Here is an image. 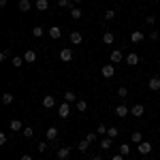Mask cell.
<instances>
[{
	"label": "cell",
	"mask_w": 160,
	"mask_h": 160,
	"mask_svg": "<svg viewBox=\"0 0 160 160\" xmlns=\"http://www.w3.org/2000/svg\"><path fill=\"white\" fill-rule=\"evenodd\" d=\"M43 34H45V28H41V26H34V28H32V37H43Z\"/></svg>",
	"instance_id": "cell-26"
},
{
	"label": "cell",
	"mask_w": 160,
	"mask_h": 160,
	"mask_svg": "<svg viewBox=\"0 0 160 160\" xmlns=\"http://www.w3.org/2000/svg\"><path fill=\"white\" fill-rule=\"evenodd\" d=\"M49 9V0H37V11H47Z\"/></svg>",
	"instance_id": "cell-22"
},
{
	"label": "cell",
	"mask_w": 160,
	"mask_h": 160,
	"mask_svg": "<svg viewBox=\"0 0 160 160\" xmlns=\"http://www.w3.org/2000/svg\"><path fill=\"white\" fill-rule=\"evenodd\" d=\"M7 58H9V49H4L0 53V62H7Z\"/></svg>",
	"instance_id": "cell-40"
},
{
	"label": "cell",
	"mask_w": 160,
	"mask_h": 160,
	"mask_svg": "<svg viewBox=\"0 0 160 160\" xmlns=\"http://www.w3.org/2000/svg\"><path fill=\"white\" fill-rule=\"evenodd\" d=\"M130 41H132V43H143V41H145V34H143L141 30H132V34H130Z\"/></svg>",
	"instance_id": "cell-7"
},
{
	"label": "cell",
	"mask_w": 160,
	"mask_h": 160,
	"mask_svg": "<svg viewBox=\"0 0 160 160\" xmlns=\"http://www.w3.org/2000/svg\"><path fill=\"white\" fill-rule=\"evenodd\" d=\"M9 128H11L13 132H17V130H24V126H22V122H19V120H11V122H9Z\"/></svg>",
	"instance_id": "cell-17"
},
{
	"label": "cell",
	"mask_w": 160,
	"mask_h": 160,
	"mask_svg": "<svg viewBox=\"0 0 160 160\" xmlns=\"http://www.w3.org/2000/svg\"><path fill=\"white\" fill-rule=\"evenodd\" d=\"M71 17H73L75 22H79V19L83 17V13H81V9H79V7H71Z\"/></svg>",
	"instance_id": "cell-13"
},
{
	"label": "cell",
	"mask_w": 160,
	"mask_h": 160,
	"mask_svg": "<svg viewBox=\"0 0 160 160\" xmlns=\"http://www.w3.org/2000/svg\"><path fill=\"white\" fill-rule=\"evenodd\" d=\"M111 160H124V156H122V154H115V156H113Z\"/></svg>",
	"instance_id": "cell-43"
},
{
	"label": "cell",
	"mask_w": 160,
	"mask_h": 160,
	"mask_svg": "<svg viewBox=\"0 0 160 160\" xmlns=\"http://www.w3.org/2000/svg\"><path fill=\"white\" fill-rule=\"evenodd\" d=\"M96 132H98V137L100 135H107V126H105V124H98V130H96Z\"/></svg>",
	"instance_id": "cell-36"
},
{
	"label": "cell",
	"mask_w": 160,
	"mask_h": 160,
	"mask_svg": "<svg viewBox=\"0 0 160 160\" xmlns=\"http://www.w3.org/2000/svg\"><path fill=\"white\" fill-rule=\"evenodd\" d=\"M17 7H19V11L28 13L30 9H32V2H30V0H19V4H17Z\"/></svg>",
	"instance_id": "cell-16"
},
{
	"label": "cell",
	"mask_w": 160,
	"mask_h": 160,
	"mask_svg": "<svg viewBox=\"0 0 160 160\" xmlns=\"http://www.w3.org/2000/svg\"><path fill=\"white\" fill-rule=\"evenodd\" d=\"M86 139L90 141V143H94V141L98 139V132H88V135H86Z\"/></svg>",
	"instance_id": "cell-35"
},
{
	"label": "cell",
	"mask_w": 160,
	"mask_h": 160,
	"mask_svg": "<svg viewBox=\"0 0 160 160\" xmlns=\"http://www.w3.org/2000/svg\"><path fill=\"white\" fill-rule=\"evenodd\" d=\"M22 135H24L26 139H32V137H34V128H32V126H26L24 130H22Z\"/></svg>",
	"instance_id": "cell-24"
},
{
	"label": "cell",
	"mask_w": 160,
	"mask_h": 160,
	"mask_svg": "<svg viewBox=\"0 0 160 160\" xmlns=\"http://www.w3.org/2000/svg\"><path fill=\"white\" fill-rule=\"evenodd\" d=\"M53 105H56V98H53V96H49V94H47V96H45V98H43V107H45V109H51V107H53Z\"/></svg>",
	"instance_id": "cell-19"
},
{
	"label": "cell",
	"mask_w": 160,
	"mask_h": 160,
	"mask_svg": "<svg viewBox=\"0 0 160 160\" xmlns=\"http://www.w3.org/2000/svg\"><path fill=\"white\" fill-rule=\"evenodd\" d=\"M60 60L62 62H71V60H73V49H71V47L60 49Z\"/></svg>",
	"instance_id": "cell-5"
},
{
	"label": "cell",
	"mask_w": 160,
	"mask_h": 160,
	"mask_svg": "<svg viewBox=\"0 0 160 160\" xmlns=\"http://www.w3.org/2000/svg\"><path fill=\"white\" fill-rule=\"evenodd\" d=\"M68 113H71V102H66V100H64L60 107H58V115H60L62 120H66V118H68Z\"/></svg>",
	"instance_id": "cell-1"
},
{
	"label": "cell",
	"mask_w": 160,
	"mask_h": 160,
	"mask_svg": "<svg viewBox=\"0 0 160 160\" xmlns=\"http://www.w3.org/2000/svg\"><path fill=\"white\" fill-rule=\"evenodd\" d=\"M56 156H58L60 160L68 158V156H71V148H60V149H58V154H56Z\"/></svg>",
	"instance_id": "cell-20"
},
{
	"label": "cell",
	"mask_w": 160,
	"mask_h": 160,
	"mask_svg": "<svg viewBox=\"0 0 160 160\" xmlns=\"http://www.w3.org/2000/svg\"><path fill=\"white\" fill-rule=\"evenodd\" d=\"M100 73H102V77H105V79H111V77L115 75V64H105Z\"/></svg>",
	"instance_id": "cell-3"
},
{
	"label": "cell",
	"mask_w": 160,
	"mask_h": 160,
	"mask_svg": "<svg viewBox=\"0 0 160 160\" xmlns=\"http://www.w3.org/2000/svg\"><path fill=\"white\" fill-rule=\"evenodd\" d=\"M7 2H9V0H0V7H7Z\"/></svg>",
	"instance_id": "cell-45"
},
{
	"label": "cell",
	"mask_w": 160,
	"mask_h": 160,
	"mask_svg": "<svg viewBox=\"0 0 160 160\" xmlns=\"http://www.w3.org/2000/svg\"><path fill=\"white\" fill-rule=\"evenodd\" d=\"M118 135H120V130H118L115 126H111V128H107V137H109V139H115Z\"/></svg>",
	"instance_id": "cell-29"
},
{
	"label": "cell",
	"mask_w": 160,
	"mask_h": 160,
	"mask_svg": "<svg viewBox=\"0 0 160 160\" xmlns=\"http://www.w3.org/2000/svg\"><path fill=\"white\" fill-rule=\"evenodd\" d=\"M19 160H32V156H30V154H24V156H22Z\"/></svg>",
	"instance_id": "cell-44"
},
{
	"label": "cell",
	"mask_w": 160,
	"mask_h": 160,
	"mask_svg": "<svg viewBox=\"0 0 160 160\" xmlns=\"http://www.w3.org/2000/svg\"><path fill=\"white\" fill-rule=\"evenodd\" d=\"M158 37H160V34H158V30H152V32H149V38H152V41H156Z\"/></svg>",
	"instance_id": "cell-41"
},
{
	"label": "cell",
	"mask_w": 160,
	"mask_h": 160,
	"mask_svg": "<svg viewBox=\"0 0 160 160\" xmlns=\"http://www.w3.org/2000/svg\"><path fill=\"white\" fill-rule=\"evenodd\" d=\"M130 152H132V149H130L128 143H122V145H120V154H122V156H128Z\"/></svg>",
	"instance_id": "cell-30"
},
{
	"label": "cell",
	"mask_w": 160,
	"mask_h": 160,
	"mask_svg": "<svg viewBox=\"0 0 160 160\" xmlns=\"http://www.w3.org/2000/svg\"><path fill=\"white\" fill-rule=\"evenodd\" d=\"M58 7H64V9L71 7V0H58Z\"/></svg>",
	"instance_id": "cell-39"
},
{
	"label": "cell",
	"mask_w": 160,
	"mask_h": 160,
	"mask_svg": "<svg viewBox=\"0 0 160 160\" xmlns=\"http://www.w3.org/2000/svg\"><path fill=\"white\" fill-rule=\"evenodd\" d=\"M81 32H79V30H73V32H71V43H73V45H79V43H81Z\"/></svg>",
	"instance_id": "cell-15"
},
{
	"label": "cell",
	"mask_w": 160,
	"mask_h": 160,
	"mask_svg": "<svg viewBox=\"0 0 160 160\" xmlns=\"http://www.w3.org/2000/svg\"><path fill=\"white\" fill-rule=\"evenodd\" d=\"M122 60H124V53L120 49H113V51H111V62H113V64H120Z\"/></svg>",
	"instance_id": "cell-8"
},
{
	"label": "cell",
	"mask_w": 160,
	"mask_h": 160,
	"mask_svg": "<svg viewBox=\"0 0 160 160\" xmlns=\"http://www.w3.org/2000/svg\"><path fill=\"white\" fill-rule=\"evenodd\" d=\"M102 43H107V45H111V43H115V34L107 30V32L102 34Z\"/></svg>",
	"instance_id": "cell-18"
},
{
	"label": "cell",
	"mask_w": 160,
	"mask_h": 160,
	"mask_svg": "<svg viewBox=\"0 0 160 160\" xmlns=\"http://www.w3.org/2000/svg\"><path fill=\"white\" fill-rule=\"evenodd\" d=\"M38 152H41V154H45V152H47V143H45V141H43V143H38Z\"/></svg>",
	"instance_id": "cell-37"
},
{
	"label": "cell",
	"mask_w": 160,
	"mask_h": 160,
	"mask_svg": "<svg viewBox=\"0 0 160 160\" xmlns=\"http://www.w3.org/2000/svg\"><path fill=\"white\" fill-rule=\"evenodd\" d=\"M73 2H77V4H79V2H83V0H73Z\"/></svg>",
	"instance_id": "cell-47"
},
{
	"label": "cell",
	"mask_w": 160,
	"mask_h": 160,
	"mask_svg": "<svg viewBox=\"0 0 160 160\" xmlns=\"http://www.w3.org/2000/svg\"><path fill=\"white\" fill-rule=\"evenodd\" d=\"M158 22H160V17H158Z\"/></svg>",
	"instance_id": "cell-48"
},
{
	"label": "cell",
	"mask_w": 160,
	"mask_h": 160,
	"mask_svg": "<svg viewBox=\"0 0 160 160\" xmlns=\"http://www.w3.org/2000/svg\"><path fill=\"white\" fill-rule=\"evenodd\" d=\"M118 96H120V98H126V96H128V88H120V90H118Z\"/></svg>",
	"instance_id": "cell-34"
},
{
	"label": "cell",
	"mask_w": 160,
	"mask_h": 160,
	"mask_svg": "<svg viewBox=\"0 0 160 160\" xmlns=\"http://www.w3.org/2000/svg\"><path fill=\"white\" fill-rule=\"evenodd\" d=\"M143 113H145V107H143V105H132V107H130V115H132V118H141Z\"/></svg>",
	"instance_id": "cell-6"
},
{
	"label": "cell",
	"mask_w": 160,
	"mask_h": 160,
	"mask_svg": "<svg viewBox=\"0 0 160 160\" xmlns=\"http://www.w3.org/2000/svg\"><path fill=\"white\" fill-rule=\"evenodd\" d=\"M47 34H49V38L58 41V38L62 37V28H60V26H51L49 30H47Z\"/></svg>",
	"instance_id": "cell-4"
},
{
	"label": "cell",
	"mask_w": 160,
	"mask_h": 160,
	"mask_svg": "<svg viewBox=\"0 0 160 160\" xmlns=\"http://www.w3.org/2000/svg\"><path fill=\"white\" fill-rule=\"evenodd\" d=\"M88 148H90V141H88V139H81V141H79V145H77V149H79L81 154H86Z\"/></svg>",
	"instance_id": "cell-21"
},
{
	"label": "cell",
	"mask_w": 160,
	"mask_h": 160,
	"mask_svg": "<svg viewBox=\"0 0 160 160\" xmlns=\"http://www.w3.org/2000/svg\"><path fill=\"white\" fill-rule=\"evenodd\" d=\"M139 60H141V58H139V56H137L135 51H132V53H128V56H126V64H130V66H137V64H139Z\"/></svg>",
	"instance_id": "cell-11"
},
{
	"label": "cell",
	"mask_w": 160,
	"mask_h": 160,
	"mask_svg": "<svg viewBox=\"0 0 160 160\" xmlns=\"http://www.w3.org/2000/svg\"><path fill=\"white\" fill-rule=\"evenodd\" d=\"M105 19H107V22H113V19H115V11H113V9H107V11H105Z\"/></svg>",
	"instance_id": "cell-32"
},
{
	"label": "cell",
	"mask_w": 160,
	"mask_h": 160,
	"mask_svg": "<svg viewBox=\"0 0 160 160\" xmlns=\"http://www.w3.org/2000/svg\"><path fill=\"white\" fill-rule=\"evenodd\" d=\"M149 90L152 92H158L160 90V77H152L149 79Z\"/></svg>",
	"instance_id": "cell-14"
},
{
	"label": "cell",
	"mask_w": 160,
	"mask_h": 160,
	"mask_svg": "<svg viewBox=\"0 0 160 160\" xmlns=\"http://www.w3.org/2000/svg\"><path fill=\"white\" fill-rule=\"evenodd\" d=\"M24 60L28 62V64H32V62H37V51H34V49H28V51L24 53Z\"/></svg>",
	"instance_id": "cell-10"
},
{
	"label": "cell",
	"mask_w": 160,
	"mask_h": 160,
	"mask_svg": "<svg viewBox=\"0 0 160 160\" xmlns=\"http://www.w3.org/2000/svg\"><path fill=\"white\" fill-rule=\"evenodd\" d=\"M64 100H66V102H77L75 92H71V90H68V92H64Z\"/></svg>",
	"instance_id": "cell-25"
},
{
	"label": "cell",
	"mask_w": 160,
	"mask_h": 160,
	"mask_svg": "<svg viewBox=\"0 0 160 160\" xmlns=\"http://www.w3.org/2000/svg\"><path fill=\"white\" fill-rule=\"evenodd\" d=\"M34 2H37V0H34Z\"/></svg>",
	"instance_id": "cell-49"
},
{
	"label": "cell",
	"mask_w": 160,
	"mask_h": 160,
	"mask_svg": "<svg viewBox=\"0 0 160 160\" xmlns=\"http://www.w3.org/2000/svg\"><path fill=\"white\" fill-rule=\"evenodd\" d=\"M90 160H102V158H100V156H94V158H90Z\"/></svg>",
	"instance_id": "cell-46"
},
{
	"label": "cell",
	"mask_w": 160,
	"mask_h": 160,
	"mask_svg": "<svg viewBox=\"0 0 160 160\" xmlns=\"http://www.w3.org/2000/svg\"><path fill=\"white\" fill-rule=\"evenodd\" d=\"M75 107H77V111H79V113H83V111L88 109V102H86L83 98H79L77 102H75Z\"/></svg>",
	"instance_id": "cell-23"
},
{
	"label": "cell",
	"mask_w": 160,
	"mask_h": 160,
	"mask_svg": "<svg viewBox=\"0 0 160 160\" xmlns=\"http://www.w3.org/2000/svg\"><path fill=\"white\" fill-rule=\"evenodd\" d=\"M137 152H139L141 156L152 154V143H149V141H141V143H139V148H137Z\"/></svg>",
	"instance_id": "cell-2"
},
{
	"label": "cell",
	"mask_w": 160,
	"mask_h": 160,
	"mask_svg": "<svg viewBox=\"0 0 160 160\" xmlns=\"http://www.w3.org/2000/svg\"><path fill=\"white\" fill-rule=\"evenodd\" d=\"M58 132H60V130H58L56 126H49V128H47V141H56V139H58Z\"/></svg>",
	"instance_id": "cell-12"
},
{
	"label": "cell",
	"mask_w": 160,
	"mask_h": 160,
	"mask_svg": "<svg viewBox=\"0 0 160 160\" xmlns=\"http://www.w3.org/2000/svg\"><path fill=\"white\" fill-rule=\"evenodd\" d=\"M111 141H113V139H109V137L100 139V149H109L111 148Z\"/></svg>",
	"instance_id": "cell-28"
},
{
	"label": "cell",
	"mask_w": 160,
	"mask_h": 160,
	"mask_svg": "<svg viewBox=\"0 0 160 160\" xmlns=\"http://www.w3.org/2000/svg\"><path fill=\"white\" fill-rule=\"evenodd\" d=\"M128 113H130V109H128L126 105H118V107H115V115H118V118H126Z\"/></svg>",
	"instance_id": "cell-9"
},
{
	"label": "cell",
	"mask_w": 160,
	"mask_h": 160,
	"mask_svg": "<svg viewBox=\"0 0 160 160\" xmlns=\"http://www.w3.org/2000/svg\"><path fill=\"white\" fill-rule=\"evenodd\" d=\"M2 102H4V105H11L13 102V94L11 92H4V94H2Z\"/></svg>",
	"instance_id": "cell-31"
},
{
	"label": "cell",
	"mask_w": 160,
	"mask_h": 160,
	"mask_svg": "<svg viewBox=\"0 0 160 160\" xmlns=\"http://www.w3.org/2000/svg\"><path fill=\"white\" fill-rule=\"evenodd\" d=\"M145 22H148L149 26H154L156 22H158V17H154V15H148V19H145Z\"/></svg>",
	"instance_id": "cell-38"
},
{
	"label": "cell",
	"mask_w": 160,
	"mask_h": 160,
	"mask_svg": "<svg viewBox=\"0 0 160 160\" xmlns=\"http://www.w3.org/2000/svg\"><path fill=\"white\" fill-rule=\"evenodd\" d=\"M24 56H15V58H13V66H15V68H19V66H24Z\"/></svg>",
	"instance_id": "cell-27"
},
{
	"label": "cell",
	"mask_w": 160,
	"mask_h": 160,
	"mask_svg": "<svg viewBox=\"0 0 160 160\" xmlns=\"http://www.w3.org/2000/svg\"><path fill=\"white\" fill-rule=\"evenodd\" d=\"M0 145H7V135L4 132H0Z\"/></svg>",
	"instance_id": "cell-42"
},
{
	"label": "cell",
	"mask_w": 160,
	"mask_h": 160,
	"mask_svg": "<svg viewBox=\"0 0 160 160\" xmlns=\"http://www.w3.org/2000/svg\"><path fill=\"white\" fill-rule=\"evenodd\" d=\"M132 143H137V145H139V143H141V141H143V135H141V132H132Z\"/></svg>",
	"instance_id": "cell-33"
}]
</instances>
